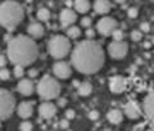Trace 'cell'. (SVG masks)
Segmentation results:
<instances>
[{
	"mask_svg": "<svg viewBox=\"0 0 154 131\" xmlns=\"http://www.w3.org/2000/svg\"><path fill=\"white\" fill-rule=\"evenodd\" d=\"M99 112H98V111H91V112H89V118L90 120H93V121H96V120H98L99 118Z\"/></svg>",
	"mask_w": 154,
	"mask_h": 131,
	"instance_id": "cell-32",
	"label": "cell"
},
{
	"mask_svg": "<svg viewBox=\"0 0 154 131\" xmlns=\"http://www.w3.org/2000/svg\"><path fill=\"white\" fill-rule=\"evenodd\" d=\"M107 118H108V121L110 123L119 125L123 120V113L119 109H110L108 112V114H107Z\"/></svg>",
	"mask_w": 154,
	"mask_h": 131,
	"instance_id": "cell-19",
	"label": "cell"
},
{
	"mask_svg": "<svg viewBox=\"0 0 154 131\" xmlns=\"http://www.w3.org/2000/svg\"><path fill=\"white\" fill-rule=\"evenodd\" d=\"M16 109V98L5 89H0V120H7Z\"/></svg>",
	"mask_w": 154,
	"mask_h": 131,
	"instance_id": "cell-6",
	"label": "cell"
},
{
	"mask_svg": "<svg viewBox=\"0 0 154 131\" xmlns=\"http://www.w3.org/2000/svg\"><path fill=\"white\" fill-rule=\"evenodd\" d=\"M32 129H33V126L30 121H23V122L19 125V130L21 131H32Z\"/></svg>",
	"mask_w": 154,
	"mask_h": 131,
	"instance_id": "cell-25",
	"label": "cell"
},
{
	"mask_svg": "<svg viewBox=\"0 0 154 131\" xmlns=\"http://www.w3.org/2000/svg\"><path fill=\"white\" fill-rule=\"evenodd\" d=\"M141 37H143V33L141 31H139V30H134L131 32V39L134 41H140L141 40Z\"/></svg>",
	"mask_w": 154,
	"mask_h": 131,
	"instance_id": "cell-28",
	"label": "cell"
},
{
	"mask_svg": "<svg viewBox=\"0 0 154 131\" xmlns=\"http://www.w3.org/2000/svg\"><path fill=\"white\" fill-rule=\"evenodd\" d=\"M66 103H67V99H64V98H59V99H58V105L64 107Z\"/></svg>",
	"mask_w": 154,
	"mask_h": 131,
	"instance_id": "cell-38",
	"label": "cell"
},
{
	"mask_svg": "<svg viewBox=\"0 0 154 131\" xmlns=\"http://www.w3.org/2000/svg\"><path fill=\"white\" fill-rule=\"evenodd\" d=\"M117 28H118V23L112 17H103L102 19H99L98 25H96V30L103 36L112 35Z\"/></svg>",
	"mask_w": 154,
	"mask_h": 131,
	"instance_id": "cell-7",
	"label": "cell"
},
{
	"mask_svg": "<svg viewBox=\"0 0 154 131\" xmlns=\"http://www.w3.org/2000/svg\"><path fill=\"white\" fill-rule=\"evenodd\" d=\"M125 114L131 120H136V118L140 117L141 109L136 101H128V103L125 105Z\"/></svg>",
	"mask_w": 154,
	"mask_h": 131,
	"instance_id": "cell-15",
	"label": "cell"
},
{
	"mask_svg": "<svg viewBox=\"0 0 154 131\" xmlns=\"http://www.w3.org/2000/svg\"><path fill=\"white\" fill-rule=\"evenodd\" d=\"M137 14H139V9L136 7H131V8L127 9V16L130 18H136Z\"/></svg>",
	"mask_w": 154,
	"mask_h": 131,
	"instance_id": "cell-27",
	"label": "cell"
},
{
	"mask_svg": "<svg viewBox=\"0 0 154 131\" xmlns=\"http://www.w3.org/2000/svg\"><path fill=\"white\" fill-rule=\"evenodd\" d=\"M36 90H37V94L40 95L42 99H46V101H49L50 99H55L59 96L60 84L57 79H54V77L45 75L40 81H38Z\"/></svg>",
	"mask_w": 154,
	"mask_h": 131,
	"instance_id": "cell-4",
	"label": "cell"
},
{
	"mask_svg": "<svg viewBox=\"0 0 154 131\" xmlns=\"http://www.w3.org/2000/svg\"><path fill=\"white\" fill-rule=\"evenodd\" d=\"M75 116H76V113H75L73 109H67L66 111V118L67 120H73Z\"/></svg>",
	"mask_w": 154,
	"mask_h": 131,
	"instance_id": "cell-33",
	"label": "cell"
},
{
	"mask_svg": "<svg viewBox=\"0 0 154 131\" xmlns=\"http://www.w3.org/2000/svg\"><path fill=\"white\" fill-rule=\"evenodd\" d=\"M140 31L141 32H149L150 31V25L148 22H143L140 25Z\"/></svg>",
	"mask_w": 154,
	"mask_h": 131,
	"instance_id": "cell-31",
	"label": "cell"
},
{
	"mask_svg": "<svg viewBox=\"0 0 154 131\" xmlns=\"http://www.w3.org/2000/svg\"><path fill=\"white\" fill-rule=\"evenodd\" d=\"M53 73L55 75L57 79L66 80L72 75V68L71 64L64 61H58L53 64Z\"/></svg>",
	"mask_w": 154,
	"mask_h": 131,
	"instance_id": "cell-9",
	"label": "cell"
},
{
	"mask_svg": "<svg viewBox=\"0 0 154 131\" xmlns=\"http://www.w3.org/2000/svg\"><path fill=\"white\" fill-rule=\"evenodd\" d=\"M67 36L69 39H77L81 36V28L77 27V26H72L67 30Z\"/></svg>",
	"mask_w": 154,
	"mask_h": 131,
	"instance_id": "cell-23",
	"label": "cell"
},
{
	"mask_svg": "<svg viewBox=\"0 0 154 131\" xmlns=\"http://www.w3.org/2000/svg\"><path fill=\"white\" fill-rule=\"evenodd\" d=\"M77 91H79V94L81 96H88V95H90L91 93H93V85L88 81L81 82L80 86L77 87Z\"/></svg>",
	"mask_w": 154,
	"mask_h": 131,
	"instance_id": "cell-21",
	"label": "cell"
},
{
	"mask_svg": "<svg viewBox=\"0 0 154 131\" xmlns=\"http://www.w3.org/2000/svg\"><path fill=\"white\" fill-rule=\"evenodd\" d=\"M23 75H25V70H23V67L21 66H14V76L16 77H22Z\"/></svg>",
	"mask_w": 154,
	"mask_h": 131,
	"instance_id": "cell-29",
	"label": "cell"
},
{
	"mask_svg": "<svg viewBox=\"0 0 154 131\" xmlns=\"http://www.w3.org/2000/svg\"><path fill=\"white\" fill-rule=\"evenodd\" d=\"M38 114L45 120H50L57 114V105L51 101H44L38 107Z\"/></svg>",
	"mask_w": 154,
	"mask_h": 131,
	"instance_id": "cell-12",
	"label": "cell"
},
{
	"mask_svg": "<svg viewBox=\"0 0 154 131\" xmlns=\"http://www.w3.org/2000/svg\"><path fill=\"white\" fill-rule=\"evenodd\" d=\"M17 113L21 118H30L33 114V105L31 101H22L19 103V105L17 107Z\"/></svg>",
	"mask_w": 154,
	"mask_h": 131,
	"instance_id": "cell-16",
	"label": "cell"
},
{
	"mask_svg": "<svg viewBox=\"0 0 154 131\" xmlns=\"http://www.w3.org/2000/svg\"><path fill=\"white\" fill-rule=\"evenodd\" d=\"M77 19V13L75 11H72L71 8H66L60 12L59 14V21H60V25L63 27H72V25L76 22Z\"/></svg>",
	"mask_w": 154,
	"mask_h": 131,
	"instance_id": "cell-10",
	"label": "cell"
},
{
	"mask_svg": "<svg viewBox=\"0 0 154 131\" xmlns=\"http://www.w3.org/2000/svg\"><path fill=\"white\" fill-rule=\"evenodd\" d=\"M23 17L25 11L19 3L7 0L0 4V26H3L9 32H12L23 21Z\"/></svg>",
	"mask_w": 154,
	"mask_h": 131,
	"instance_id": "cell-3",
	"label": "cell"
},
{
	"mask_svg": "<svg viewBox=\"0 0 154 131\" xmlns=\"http://www.w3.org/2000/svg\"><path fill=\"white\" fill-rule=\"evenodd\" d=\"M0 127H2V123H0Z\"/></svg>",
	"mask_w": 154,
	"mask_h": 131,
	"instance_id": "cell-43",
	"label": "cell"
},
{
	"mask_svg": "<svg viewBox=\"0 0 154 131\" xmlns=\"http://www.w3.org/2000/svg\"><path fill=\"white\" fill-rule=\"evenodd\" d=\"M38 57V48L32 37L18 35L8 42L7 58L14 66H31Z\"/></svg>",
	"mask_w": 154,
	"mask_h": 131,
	"instance_id": "cell-2",
	"label": "cell"
},
{
	"mask_svg": "<svg viewBox=\"0 0 154 131\" xmlns=\"http://www.w3.org/2000/svg\"><path fill=\"white\" fill-rule=\"evenodd\" d=\"M73 85L79 87V86H80V82H79V81H73Z\"/></svg>",
	"mask_w": 154,
	"mask_h": 131,
	"instance_id": "cell-40",
	"label": "cell"
},
{
	"mask_svg": "<svg viewBox=\"0 0 154 131\" xmlns=\"http://www.w3.org/2000/svg\"><path fill=\"white\" fill-rule=\"evenodd\" d=\"M95 35V32L93 30H90V28H88L86 30V36H88V40H93V37Z\"/></svg>",
	"mask_w": 154,
	"mask_h": 131,
	"instance_id": "cell-35",
	"label": "cell"
},
{
	"mask_svg": "<svg viewBox=\"0 0 154 131\" xmlns=\"http://www.w3.org/2000/svg\"><path fill=\"white\" fill-rule=\"evenodd\" d=\"M146 131H154V129H149V130H146Z\"/></svg>",
	"mask_w": 154,
	"mask_h": 131,
	"instance_id": "cell-41",
	"label": "cell"
},
{
	"mask_svg": "<svg viewBox=\"0 0 154 131\" xmlns=\"http://www.w3.org/2000/svg\"><path fill=\"white\" fill-rule=\"evenodd\" d=\"M73 4H75V2H66V5H68V7L73 5Z\"/></svg>",
	"mask_w": 154,
	"mask_h": 131,
	"instance_id": "cell-39",
	"label": "cell"
},
{
	"mask_svg": "<svg viewBox=\"0 0 154 131\" xmlns=\"http://www.w3.org/2000/svg\"><path fill=\"white\" fill-rule=\"evenodd\" d=\"M104 61V50L95 40H84L79 42L71 54L72 66L84 75L96 73L103 67Z\"/></svg>",
	"mask_w": 154,
	"mask_h": 131,
	"instance_id": "cell-1",
	"label": "cell"
},
{
	"mask_svg": "<svg viewBox=\"0 0 154 131\" xmlns=\"http://www.w3.org/2000/svg\"><path fill=\"white\" fill-rule=\"evenodd\" d=\"M109 89L114 94H119L126 89V80L122 76H114L109 81Z\"/></svg>",
	"mask_w": 154,
	"mask_h": 131,
	"instance_id": "cell-13",
	"label": "cell"
},
{
	"mask_svg": "<svg viewBox=\"0 0 154 131\" xmlns=\"http://www.w3.org/2000/svg\"><path fill=\"white\" fill-rule=\"evenodd\" d=\"M5 66H7V58H5V55H2V54H0V67H2V68H4Z\"/></svg>",
	"mask_w": 154,
	"mask_h": 131,
	"instance_id": "cell-34",
	"label": "cell"
},
{
	"mask_svg": "<svg viewBox=\"0 0 154 131\" xmlns=\"http://www.w3.org/2000/svg\"><path fill=\"white\" fill-rule=\"evenodd\" d=\"M48 51L53 58L62 59L69 54L71 51V41L64 35H55L53 36L48 42Z\"/></svg>",
	"mask_w": 154,
	"mask_h": 131,
	"instance_id": "cell-5",
	"label": "cell"
},
{
	"mask_svg": "<svg viewBox=\"0 0 154 131\" xmlns=\"http://www.w3.org/2000/svg\"><path fill=\"white\" fill-rule=\"evenodd\" d=\"M112 9V4L107 0H96L94 3V11L98 14H107Z\"/></svg>",
	"mask_w": 154,
	"mask_h": 131,
	"instance_id": "cell-18",
	"label": "cell"
},
{
	"mask_svg": "<svg viewBox=\"0 0 154 131\" xmlns=\"http://www.w3.org/2000/svg\"><path fill=\"white\" fill-rule=\"evenodd\" d=\"M11 79V72H9L8 68H0V80L7 81Z\"/></svg>",
	"mask_w": 154,
	"mask_h": 131,
	"instance_id": "cell-26",
	"label": "cell"
},
{
	"mask_svg": "<svg viewBox=\"0 0 154 131\" xmlns=\"http://www.w3.org/2000/svg\"><path fill=\"white\" fill-rule=\"evenodd\" d=\"M128 51V45L125 41H112L108 46V53L113 59H123Z\"/></svg>",
	"mask_w": 154,
	"mask_h": 131,
	"instance_id": "cell-8",
	"label": "cell"
},
{
	"mask_svg": "<svg viewBox=\"0 0 154 131\" xmlns=\"http://www.w3.org/2000/svg\"><path fill=\"white\" fill-rule=\"evenodd\" d=\"M81 26L82 27H90L91 26V18L90 17H84L81 19Z\"/></svg>",
	"mask_w": 154,
	"mask_h": 131,
	"instance_id": "cell-30",
	"label": "cell"
},
{
	"mask_svg": "<svg viewBox=\"0 0 154 131\" xmlns=\"http://www.w3.org/2000/svg\"><path fill=\"white\" fill-rule=\"evenodd\" d=\"M37 75H38V71H37V70H35V68L28 71V76H30V77H36Z\"/></svg>",
	"mask_w": 154,
	"mask_h": 131,
	"instance_id": "cell-37",
	"label": "cell"
},
{
	"mask_svg": "<svg viewBox=\"0 0 154 131\" xmlns=\"http://www.w3.org/2000/svg\"><path fill=\"white\" fill-rule=\"evenodd\" d=\"M28 35L32 36V39H40L44 36V26L38 22H32L27 27Z\"/></svg>",
	"mask_w": 154,
	"mask_h": 131,
	"instance_id": "cell-17",
	"label": "cell"
},
{
	"mask_svg": "<svg viewBox=\"0 0 154 131\" xmlns=\"http://www.w3.org/2000/svg\"><path fill=\"white\" fill-rule=\"evenodd\" d=\"M112 37H113V41H123V31L117 28V30L112 33Z\"/></svg>",
	"mask_w": 154,
	"mask_h": 131,
	"instance_id": "cell-24",
	"label": "cell"
},
{
	"mask_svg": "<svg viewBox=\"0 0 154 131\" xmlns=\"http://www.w3.org/2000/svg\"><path fill=\"white\" fill-rule=\"evenodd\" d=\"M59 125H60V127H62V129H67V127L69 126V122H68V120L66 118V120H62Z\"/></svg>",
	"mask_w": 154,
	"mask_h": 131,
	"instance_id": "cell-36",
	"label": "cell"
},
{
	"mask_svg": "<svg viewBox=\"0 0 154 131\" xmlns=\"http://www.w3.org/2000/svg\"><path fill=\"white\" fill-rule=\"evenodd\" d=\"M17 90L19 94L25 95V96H30L33 91H35V85H33L32 80L30 79H23L18 82L17 85Z\"/></svg>",
	"mask_w": 154,
	"mask_h": 131,
	"instance_id": "cell-14",
	"label": "cell"
},
{
	"mask_svg": "<svg viewBox=\"0 0 154 131\" xmlns=\"http://www.w3.org/2000/svg\"><path fill=\"white\" fill-rule=\"evenodd\" d=\"M143 109L149 121L154 123V90L145 96V99L143 101Z\"/></svg>",
	"mask_w": 154,
	"mask_h": 131,
	"instance_id": "cell-11",
	"label": "cell"
},
{
	"mask_svg": "<svg viewBox=\"0 0 154 131\" xmlns=\"http://www.w3.org/2000/svg\"><path fill=\"white\" fill-rule=\"evenodd\" d=\"M152 41H153V42H154V36H153V39H152Z\"/></svg>",
	"mask_w": 154,
	"mask_h": 131,
	"instance_id": "cell-42",
	"label": "cell"
},
{
	"mask_svg": "<svg viewBox=\"0 0 154 131\" xmlns=\"http://www.w3.org/2000/svg\"><path fill=\"white\" fill-rule=\"evenodd\" d=\"M75 9H76V12H79V13H88L90 11V8H91V4L90 2H88V0H77V2H75Z\"/></svg>",
	"mask_w": 154,
	"mask_h": 131,
	"instance_id": "cell-20",
	"label": "cell"
},
{
	"mask_svg": "<svg viewBox=\"0 0 154 131\" xmlns=\"http://www.w3.org/2000/svg\"><path fill=\"white\" fill-rule=\"evenodd\" d=\"M37 18L42 22H48L50 19V11L48 8H40L37 11Z\"/></svg>",
	"mask_w": 154,
	"mask_h": 131,
	"instance_id": "cell-22",
	"label": "cell"
}]
</instances>
